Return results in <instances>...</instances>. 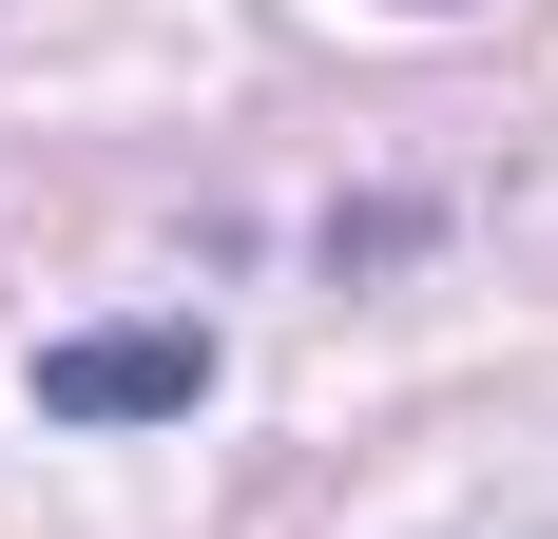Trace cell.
<instances>
[{"mask_svg": "<svg viewBox=\"0 0 558 539\" xmlns=\"http://www.w3.org/2000/svg\"><path fill=\"white\" fill-rule=\"evenodd\" d=\"M213 405V327H58L39 347V424H193Z\"/></svg>", "mask_w": 558, "mask_h": 539, "instance_id": "obj_1", "label": "cell"}]
</instances>
